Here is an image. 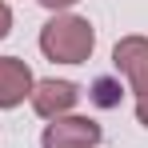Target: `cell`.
I'll use <instances>...</instances> for the list:
<instances>
[{"mask_svg":"<svg viewBox=\"0 0 148 148\" xmlns=\"http://www.w3.org/2000/svg\"><path fill=\"white\" fill-rule=\"evenodd\" d=\"M44 8H52V12H64V8H72L76 0H40Z\"/></svg>","mask_w":148,"mask_h":148,"instance_id":"obj_8","label":"cell"},{"mask_svg":"<svg viewBox=\"0 0 148 148\" xmlns=\"http://www.w3.org/2000/svg\"><path fill=\"white\" fill-rule=\"evenodd\" d=\"M32 68L20 56H0V108H16L32 96Z\"/></svg>","mask_w":148,"mask_h":148,"instance_id":"obj_5","label":"cell"},{"mask_svg":"<svg viewBox=\"0 0 148 148\" xmlns=\"http://www.w3.org/2000/svg\"><path fill=\"white\" fill-rule=\"evenodd\" d=\"M116 92H120V88H116L112 80H96V92H92V96H96V104L112 108V104H116Z\"/></svg>","mask_w":148,"mask_h":148,"instance_id":"obj_6","label":"cell"},{"mask_svg":"<svg viewBox=\"0 0 148 148\" xmlns=\"http://www.w3.org/2000/svg\"><path fill=\"white\" fill-rule=\"evenodd\" d=\"M96 48V28L84 16L56 12L48 24L40 28V52L56 64H84Z\"/></svg>","mask_w":148,"mask_h":148,"instance_id":"obj_1","label":"cell"},{"mask_svg":"<svg viewBox=\"0 0 148 148\" xmlns=\"http://www.w3.org/2000/svg\"><path fill=\"white\" fill-rule=\"evenodd\" d=\"M100 140H104V128L92 116H56L40 136L44 148H96Z\"/></svg>","mask_w":148,"mask_h":148,"instance_id":"obj_3","label":"cell"},{"mask_svg":"<svg viewBox=\"0 0 148 148\" xmlns=\"http://www.w3.org/2000/svg\"><path fill=\"white\" fill-rule=\"evenodd\" d=\"M112 60L136 92V120L148 128V36H120L112 48Z\"/></svg>","mask_w":148,"mask_h":148,"instance_id":"obj_2","label":"cell"},{"mask_svg":"<svg viewBox=\"0 0 148 148\" xmlns=\"http://www.w3.org/2000/svg\"><path fill=\"white\" fill-rule=\"evenodd\" d=\"M8 32H12V8H8V4L0 0V40H4Z\"/></svg>","mask_w":148,"mask_h":148,"instance_id":"obj_7","label":"cell"},{"mask_svg":"<svg viewBox=\"0 0 148 148\" xmlns=\"http://www.w3.org/2000/svg\"><path fill=\"white\" fill-rule=\"evenodd\" d=\"M28 100H32L36 116H44V120H56V116H68V112L76 108V100H80V88H76L72 80H36Z\"/></svg>","mask_w":148,"mask_h":148,"instance_id":"obj_4","label":"cell"}]
</instances>
